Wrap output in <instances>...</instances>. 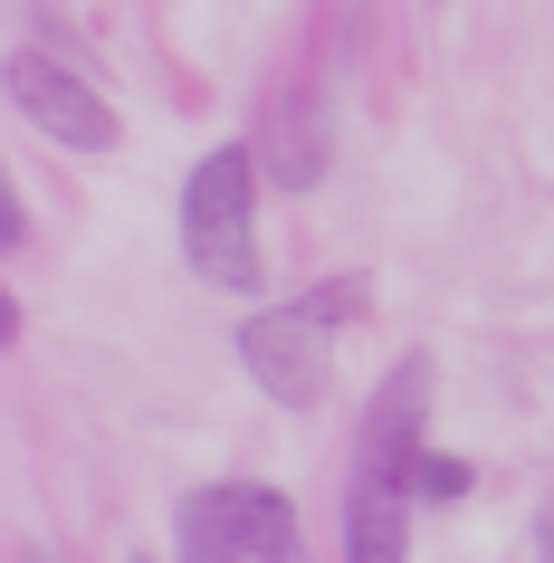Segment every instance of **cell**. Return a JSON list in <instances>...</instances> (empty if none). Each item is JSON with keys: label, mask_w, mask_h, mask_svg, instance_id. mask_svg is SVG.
I'll return each mask as SVG.
<instances>
[{"label": "cell", "mask_w": 554, "mask_h": 563, "mask_svg": "<svg viewBox=\"0 0 554 563\" xmlns=\"http://www.w3.org/2000/svg\"><path fill=\"white\" fill-rule=\"evenodd\" d=\"M220 497H230V526H239V544H249V563H306L296 506L278 497V487H259V477H230Z\"/></svg>", "instance_id": "7"}, {"label": "cell", "mask_w": 554, "mask_h": 563, "mask_svg": "<svg viewBox=\"0 0 554 563\" xmlns=\"http://www.w3.org/2000/svg\"><path fill=\"white\" fill-rule=\"evenodd\" d=\"M345 563H411V487L392 477L345 487Z\"/></svg>", "instance_id": "5"}, {"label": "cell", "mask_w": 554, "mask_h": 563, "mask_svg": "<svg viewBox=\"0 0 554 563\" xmlns=\"http://www.w3.org/2000/svg\"><path fill=\"white\" fill-rule=\"evenodd\" d=\"M0 239H10V249H30V210H20V191H0Z\"/></svg>", "instance_id": "10"}, {"label": "cell", "mask_w": 554, "mask_h": 563, "mask_svg": "<svg viewBox=\"0 0 554 563\" xmlns=\"http://www.w3.org/2000/svg\"><path fill=\"white\" fill-rule=\"evenodd\" d=\"M259 173L278 181V191H306V181L325 173V115L306 106V96L268 106V134H259Z\"/></svg>", "instance_id": "6"}, {"label": "cell", "mask_w": 554, "mask_h": 563, "mask_svg": "<svg viewBox=\"0 0 554 563\" xmlns=\"http://www.w3.org/2000/svg\"><path fill=\"white\" fill-rule=\"evenodd\" d=\"M545 563H554V534H545Z\"/></svg>", "instance_id": "11"}, {"label": "cell", "mask_w": 554, "mask_h": 563, "mask_svg": "<svg viewBox=\"0 0 554 563\" xmlns=\"http://www.w3.org/2000/svg\"><path fill=\"white\" fill-rule=\"evenodd\" d=\"M173 534H182V563H239V554H249L220 487H192V497H182V516H173Z\"/></svg>", "instance_id": "8"}, {"label": "cell", "mask_w": 554, "mask_h": 563, "mask_svg": "<svg viewBox=\"0 0 554 563\" xmlns=\"http://www.w3.org/2000/svg\"><path fill=\"white\" fill-rule=\"evenodd\" d=\"M421 411H431V363L402 354L392 373H382L373 411H363V449H354V477H392V487H411V468H421Z\"/></svg>", "instance_id": "4"}, {"label": "cell", "mask_w": 554, "mask_h": 563, "mask_svg": "<svg viewBox=\"0 0 554 563\" xmlns=\"http://www.w3.org/2000/svg\"><path fill=\"white\" fill-rule=\"evenodd\" d=\"M10 106H20L30 134H48V144H67V153H116L124 144V115H116V106H106L77 67L39 58V48L10 58Z\"/></svg>", "instance_id": "3"}, {"label": "cell", "mask_w": 554, "mask_h": 563, "mask_svg": "<svg viewBox=\"0 0 554 563\" xmlns=\"http://www.w3.org/2000/svg\"><path fill=\"white\" fill-rule=\"evenodd\" d=\"M182 249L210 287H259V144H210L182 181Z\"/></svg>", "instance_id": "2"}, {"label": "cell", "mask_w": 554, "mask_h": 563, "mask_svg": "<svg viewBox=\"0 0 554 563\" xmlns=\"http://www.w3.org/2000/svg\"><path fill=\"white\" fill-rule=\"evenodd\" d=\"M373 306V277H325L306 297L268 306L239 325V363H249V383L268 401H287V411H316L325 383H335V325H354Z\"/></svg>", "instance_id": "1"}, {"label": "cell", "mask_w": 554, "mask_h": 563, "mask_svg": "<svg viewBox=\"0 0 554 563\" xmlns=\"http://www.w3.org/2000/svg\"><path fill=\"white\" fill-rule=\"evenodd\" d=\"M468 487H478V468H468V459H449V449H421V468H411V497H421V506H459Z\"/></svg>", "instance_id": "9"}]
</instances>
